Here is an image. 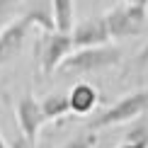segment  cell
<instances>
[{
	"instance_id": "cell-1",
	"label": "cell",
	"mask_w": 148,
	"mask_h": 148,
	"mask_svg": "<svg viewBox=\"0 0 148 148\" xmlns=\"http://www.w3.org/2000/svg\"><path fill=\"white\" fill-rule=\"evenodd\" d=\"M32 27H41L44 32H53L51 15L44 12V10H29V12H24L22 17L12 20L8 27L0 32V66L10 63V61L22 51L24 41H27V34H29Z\"/></svg>"
},
{
	"instance_id": "cell-2",
	"label": "cell",
	"mask_w": 148,
	"mask_h": 148,
	"mask_svg": "<svg viewBox=\"0 0 148 148\" xmlns=\"http://www.w3.org/2000/svg\"><path fill=\"white\" fill-rule=\"evenodd\" d=\"M121 61L119 46H92V49H75L63 58L58 66V73L63 75H88V73L107 71Z\"/></svg>"
},
{
	"instance_id": "cell-3",
	"label": "cell",
	"mask_w": 148,
	"mask_h": 148,
	"mask_svg": "<svg viewBox=\"0 0 148 148\" xmlns=\"http://www.w3.org/2000/svg\"><path fill=\"white\" fill-rule=\"evenodd\" d=\"M146 112H148V90H136L131 95H124L121 100H116L112 107H107L95 119H90L88 129L90 131H100V129H109L116 124H126V121L138 119Z\"/></svg>"
},
{
	"instance_id": "cell-4",
	"label": "cell",
	"mask_w": 148,
	"mask_h": 148,
	"mask_svg": "<svg viewBox=\"0 0 148 148\" xmlns=\"http://www.w3.org/2000/svg\"><path fill=\"white\" fill-rule=\"evenodd\" d=\"M104 24H107L109 39H129V36H138L146 29L148 22V10L138 8V5H114L112 10L104 12Z\"/></svg>"
},
{
	"instance_id": "cell-5",
	"label": "cell",
	"mask_w": 148,
	"mask_h": 148,
	"mask_svg": "<svg viewBox=\"0 0 148 148\" xmlns=\"http://www.w3.org/2000/svg\"><path fill=\"white\" fill-rule=\"evenodd\" d=\"M73 51L71 34L63 32H44L36 41V58H39V71L41 75H51L58 71V66L63 63V58Z\"/></svg>"
},
{
	"instance_id": "cell-6",
	"label": "cell",
	"mask_w": 148,
	"mask_h": 148,
	"mask_svg": "<svg viewBox=\"0 0 148 148\" xmlns=\"http://www.w3.org/2000/svg\"><path fill=\"white\" fill-rule=\"evenodd\" d=\"M15 119H17V126H20V134L32 146H36L39 129L44 126V114H41L39 100H36L32 92H27V95L20 97V102L15 107Z\"/></svg>"
},
{
	"instance_id": "cell-7",
	"label": "cell",
	"mask_w": 148,
	"mask_h": 148,
	"mask_svg": "<svg viewBox=\"0 0 148 148\" xmlns=\"http://www.w3.org/2000/svg\"><path fill=\"white\" fill-rule=\"evenodd\" d=\"M71 41L73 49H92V46H107L109 44V32L104 17H88L80 24L71 29Z\"/></svg>"
},
{
	"instance_id": "cell-8",
	"label": "cell",
	"mask_w": 148,
	"mask_h": 148,
	"mask_svg": "<svg viewBox=\"0 0 148 148\" xmlns=\"http://www.w3.org/2000/svg\"><path fill=\"white\" fill-rule=\"evenodd\" d=\"M97 102H100V92L92 88L90 83H78V85H73V90L68 92V107H71V112L78 114V116L90 114L92 109L97 107Z\"/></svg>"
},
{
	"instance_id": "cell-9",
	"label": "cell",
	"mask_w": 148,
	"mask_h": 148,
	"mask_svg": "<svg viewBox=\"0 0 148 148\" xmlns=\"http://www.w3.org/2000/svg\"><path fill=\"white\" fill-rule=\"evenodd\" d=\"M51 20L56 32L71 34L73 22H75V3L73 0H51Z\"/></svg>"
},
{
	"instance_id": "cell-10",
	"label": "cell",
	"mask_w": 148,
	"mask_h": 148,
	"mask_svg": "<svg viewBox=\"0 0 148 148\" xmlns=\"http://www.w3.org/2000/svg\"><path fill=\"white\" fill-rule=\"evenodd\" d=\"M39 107H41V114H44V121H53V119H61V116L71 114L68 95H61V92L46 95L44 100L39 102Z\"/></svg>"
},
{
	"instance_id": "cell-11",
	"label": "cell",
	"mask_w": 148,
	"mask_h": 148,
	"mask_svg": "<svg viewBox=\"0 0 148 148\" xmlns=\"http://www.w3.org/2000/svg\"><path fill=\"white\" fill-rule=\"evenodd\" d=\"M116 148H148V124H136L126 134L124 143Z\"/></svg>"
},
{
	"instance_id": "cell-12",
	"label": "cell",
	"mask_w": 148,
	"mask_h": 148,
	"mask_svg": "<svg viewBox=\"0 0 148 148\" xmlns=\"http://www.w3.org/2000/svg\"><path fill=\"white\" fill-rule=\"evenodd\" d=\"M20 3H22V0H0V32L12 22L17 8H20Z\"/></svg>"
},
{
	"instance_id": "cell-13",
	"label": "cell",
	"mask_w": 148,
	"mask_h": 148,
	"mask_svg": "<svg viewBox=\"0 0 148 148\" xmlns=\"http://www.w3.org/2000/svg\"><path fill=\"white\" fill-rule=\"evenodd\" d=\"M61 148H97V136H95V131L78 134V136H73L68 143H63Z\"/></svg>"
},
{
	"instance_id": "cell-14",
	"label": "cell",
	"mask_w": 148,
	"mask_h": 148,
	"mask_svg": "<svg viewBox=\"0 0 148 148\" xmlns=\"http://www.w3.org/2000/svg\"><path fill=\"white\" fill-rule=\"evenodd\" d=\"M10 148H34V146H32V143H29V141L20 134V136H15V138L10 141Z\"/></svg>"
},
{
	"instance_id": "cell-15",
	"label": "cell",
	"mask_w": 148,
	"mask_h": 148,
	"mask_svg": "<svg viewBox=\"0 0 148 148\" xmlns=\"http://www.w3.org/2000/svg\"><path fill=\"white\" fill-rule=\"evenodd\" d=\"M148 63V41H146V46L138 51V56H136V66H146Z\"/></svg>"
},
{
	"instance_id": "cell-16",
	"label": "cell",
	"mask_w": 148,
	"mask_h": 148,
	"mask_svg": "<svg viewBox=\"0 0 148 148\" xmlns=\"http://www.w3.org/2000/svg\"><path fill=\"white\" fill-rule=\"evenodd\" d=\"M124 3H129V5H138V8L148 10V0H124Z\"/></svg>"
},
{
	"instance_id": "cell-17",
	"label": "cell",
	"mask_w": 148,
	"mask_h": 148,
	"mask_svg": "<svg viewBox=\"0 0 148 148\" xmlns=\"http://www.w3.org/2000/svg\"><path fill=\"white\" fill-rule=\"evenodd\" d=\"M0 148H10V146H8V141H5L3 136H0Z\"/></svg>"
},
{
	"instance_id": "cell-18",
	"label": "cell",
	"mask_w": 148,
	"mask_h": 148,
	"mask_svg": "<svg viewBox=\"0 0 148 148\" xmlns=\"http://www.w3.org/2000/svg\"><path fill=\"white\" fill-rule=\"evenodd\" d=\"M0 95H3V88H0Z\"/></svg>"
}]
</instances>
